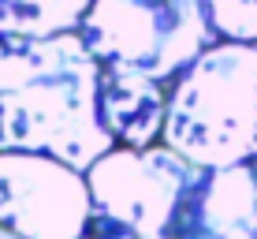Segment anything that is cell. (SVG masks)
I'll use <instances>...</instances> for the list:
<instances>
[{"label": "cell", "mask_w": 257, "mask_h": 239, "mask_svg": "<svg viewBox=\"0 0 257 239\" xmlns=\"http://www.w3.org/2000/svg\"><path fill=\"white\" fill-rule=\"evenodd\" d=\"M101 71L78 30L0 41V149L49 153L90 172L116 146L101 120Z\"/></svg>", "instance_id": "cell-1"}, {"label": "cell", "mask_w": 257, "mask_h": 239, "mask_svg": "<svg viewBox=\"0 0 257 239\" xmlns=\"http://www.w3.org/2000/svg\"><path fill=\"white\" fill-rule=\"evenodd\" d=\"M164 146L198 168L257 161V41L220 38L172 78Z\"/></svg>", "instance_id": "cell-2"}, {"label": "cell", "mask_w": 257, "mask_h": 239, "mask_svg": "<svg viewBox=\"0 0 257 239\" xmlns=\"http://www.w3.org/2000/svg\"><path fill=\"white\" fill-rule=\"evenodd\" d=\"M104 67L172 83L220 34L205 0H93L78 26Z\"/></svg>", "instance_id": "cell-3"}, {"label": "cell", "mask_w": 257, "mask_h": 239, "mask_svg": "<svg viewBox=\"0 0 257 239\" xmlns=\"http://www.w3.org/2000/svg\"><path fill=\"white\" fill-rule=\"evenodd\" d=\"M201 168L172 146H112L86 172L93 194V224L172 235L190 183Z\"/></svg>", "instance_id": "cell-4"}, {"label": "cell", "mask_w": 257, "mask_h": 239, "mask_svg": "<svg viewBox=\"0 0 257 239\" xmlns=\"http://www.w3.org/2000/svg\"><path fill=\"white\" fill-rule=\"evenodd\" d=\"M0 224L23 239H86L93 228L86 172L49 153L0 149Z\"/></svg>", "instance_id": "cell-5"}, {"label": "cell", "mask_w": 257, "mask_h": 239, "mask_svg": "<svg viewBox=\"0 0 257 239\" xmlns=\"http://www.w3.org/2000/svg\"><path fill=\"white\" fill-rule=\"evenodd\" d=\"M172 239H257V168H201L175 217Z\"/></svg>", "instance_id": "cell-6"}, {"label": "cell", "mask_w": 257, "mask_h": 239, "mask_svg": "<svg viewBox=\"0 0 257 239\" xmlns=\"http://www.w3.org/2000/svg\"><path fill=\"white\" fill-rule=\"evenodd\" d=\"M101 120L116 146H153L164 138L168 94L161 78H149L127 67L101 71Z\"/></svg>", "instance_id": "cell-7"}, {"label": "cell", "mask_w": 257, "mask_h": 239, "mask_svg": "<svg viewBox=\"0 0 257 239\" xmlns=\"http://www.w3.org/2000/svg\"><path fill=\"white\" fill-rule=\"evenodd\" d=\"M93 0H0V41L78 30Z\"/></svg>", "instance_id": "cell-8"}, {"label": "cell", "mask_w": 257, "mask_h": 239, "mask_svg": "<svg viewBox=\"0 0 257 239\" xmlns=\"http://www.w3.org/2000/svg\"><path fill=\"white\" fill-rule=\"evenodd\" d=\"M209 19L227 41H257V0H205Z\"/></svg>", "instance_id": "cell-9"}, {"label": "cell", "mask_w": 257, "mask_h": 239, "mask_svg": "<svg viewBox=\"0 0 257 239\" xmlns=\"http://www.w3.org/2000/svg\"><path fill=\"white\" fill-rule=\"evenodd\" d=\"M90 239H172V235H149V232H131V228H112V224H93Z\"/></svg>", "instance_id": "cell-10"}, {"label": "cell", "mask_w": 257, "mask_h": 239, "mask_svg": "<svg viewBox=\"0 0 257 239\" xmlns=\"http://www.w3.org/2000/svg\"><path fill=\"white\" fill-rule=\"evenodd\" d=\"M0 239H23V235H15L12 228H4V224H0Z\"/></svg>", "instance_id": "cell-11"}, {"label": "cell", "mask_w": 257, "mask_h": 239, "mask_svg": "<svg viewBox=\"0 0 257 239\" xmlns=\"http://www.w3.org/2000/svg\"><path fill=\"white\" fill-rule=\"evenodd\" d=\"M253 168H257V161H253Z\"/></svg>", "instance_id": "cell-12"}, {"label": "cell", "mask_w": 257, "mask_h": 239, "mask_svg": "<svg viewBox=\"0 0 257 239\" xmlns=\"http://www.w3.org/2000/svg\"><path fill=\"white\" fill-rule=\"evenodd\" d=\"M86 239H90V235H86Z\"/></svg>", "instance_id": "cell-13"}]
</instances>
